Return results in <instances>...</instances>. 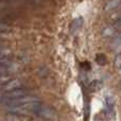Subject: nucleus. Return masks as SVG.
<instances>
[{"label": "nucleus", "instance_id": "nucleus-1", "mask_svg": "<svg viewBox=\"0 0 121 121\" xmlns=\"http://www.w3.org/2000/svg\"><path fill=\"white\" fill-rule=\"evenodd\" d=\"M36 115L40 116V117H45V118H53L54 117V112L52 111L51 108H49V107H45V106H40L39 111L37 112V114Z\"/></svg>", "mask_w": 121, "mask_h": 121}, {"label": "nucleus", "instance_id": "nucleus-2", "mask_svg": "<svg viewBox=\"0 0 121 121\" xmlns=\"http://www.w3.org/2000/svg\"><path fill=\"white\" fill-rule=\"evenodd\" d=\"M121 5V0H109L105 5V10L106 11H111L114 9H117Z\"/></svg>", "mask_w": 121, "mask_h": 121}, {"label": "nucleus", "instance_id": "nucleus-3", "mask_svg": "<svg viewBox=\"0 0 121 121\" xmlns=\"http://www.w3.org/2000/svg\"><path fill=\"white\" fill-rule=\"evenodd\" d=\"M115 66L117 67V68H121V53H120V54H118V56L116 57Z\"/></svg>", "mask_w": 121, "mask_h": 121}, {"label": "nucleus", "instance_id": "nucleus-4", "mask_svg": "<svg viewBox=\"0 0 121 121\" xmlns=\"http://www.w3.org/2000/svg\"><path fill=\"white\" fill-rule=\"evenodd\" d=\"M9 30V27L4 23H0V32H5Z\"/></svg>", "mask_w": 121, "mask_h": 121}, {"label": "nucleus", "instance_id": "nucleus-5", "mask_svg": "<svg viewBox=\"0 0 121 121\" xmlns=\"http://www.w3.org/2000/svg\"><path fill=\"white\" fill-rule=\"evenodd\" d=\"M0 47H2V42H1V39H0Z\"/></svg>", "mask_w": 121, "mask_h": 121}, {"label": "nucleus", "instance_id": "nucleus-6", "mask_svg": "<svg viewBox=\"0 0 121 121\" xmlns=\"http://www.w3.org/2000/svg\"><path fill=\"white\" fill-rule=\"evenodd\" d=\"M1 95H2V91H0V98H1Z\"/></svg>", "mask_w": 121, "mask_h": 121}]
</instances>
